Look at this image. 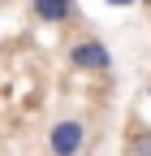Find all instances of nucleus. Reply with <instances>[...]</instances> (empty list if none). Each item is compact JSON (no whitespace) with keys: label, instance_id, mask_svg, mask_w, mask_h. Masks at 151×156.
I'll list each match as a JSON object with an SVG mask.
<instances>
[{"label":"nucleus","instance_id":"nucleus-1","mask_svg":"<svg viewBox=\"0 0 151 156\" xmlns=\"http://www.w3.org/2000/svg\"><path fill=\"white\" fill-rule=\"evenodd\" d=\"M86 139H91L86 122H78V117H61V122L48 130V156H82V152H86Z\"/></svg>","mask_w":151,"mask_h":156},{"label":"nucleus","instance_id":"nucleus-2","mask_svg":"<svg viewBox=\"0 0 151 156\" xmlns=\"http://www.w3.org/2000/svg\"><path fill=\"white\" fill-rule=\"evenodd\" d=\"M65 61L73 65V69H82V74H108L112 69V52H108V44L104 39H73L69 44V52H65Z\"/></svg>","mask_w":151,"mask_h":156},{"label":"nucleus","instance_id":"nucleus-3","mask_svg":"<svg viewBox=\"0 0 151 156\" xmlns=\"http://www.w3.org/2000/svg\"><path fill=\"white\" fill-rule=\"evenodd\" d=\"M30 13L43 26H69L78 17V0H30Z\"/></svg>","mask_w":151,"mask_h":156},{"label":"nucleus","instance_id":"nucleus-4","mask_svg":"<svg viewBox=\"0 0 151 156\" xmlns=\"http://www.w3.org/2000/svg\"><path fill=\"white\" fill-rule=\"evenodd\" d=\"M129 156H151V130H138L129 139Z\"/></svg>","mask_w":151,"mask_h":156},{"label":"nucleus","instance_id":"nucleus-5","mask_svg":"<svg viewBox=\"0 0 151 156\" xmlns=\"http://www.w3.org/2000/svg\"><path fill=\"white\" fill-rule=\"evenodd\" d=\"M112 9H129V5H138V0H108Z\"/></svg>","mask_w":151,"mask_h":156}]
</instances>
